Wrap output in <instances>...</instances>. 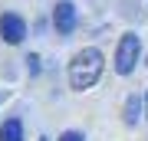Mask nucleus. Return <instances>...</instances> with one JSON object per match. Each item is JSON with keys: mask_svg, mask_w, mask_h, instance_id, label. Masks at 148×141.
<instances>
[{"mask_svg": "<svg viewBox=\"0 0 148 141\" xmlns=\"http://www.w3.org/2000/svg\"><path fill=\"white\" fill-rule=\"evenodd\" d=\"M102 66H106V56H102L95 46L79 49L73 56V63H69V85H73L76 92L92 89V85L99 82V76H102Z\"/></svg>", "mask_w": 148, "mask_h": 141, "instance_id": "1", "label": "nucleus"}, {"mask_svg": "<svg viewBox=\"0 0 148 141\" xmlns=\"http://www.w3.org/2000/svg\"><path fill=\"white\" fill-rule=\"evenodd\" d=\"M138 56H142V40H138L135 33H122V40L115 46V72L119 76H128L135 69Z\"/></svg>", "mask_w": 148, "mask_h": 141, "instance_id": "2", "label": "nucleus"}, {"mask_svg": "<svg viewBox=\"0 0 148 141\" xmlns=\"http://www.w3.org/2000/svg\"><path fill=\"white\" fill-rule=\"evenodd\" d=\"M0 40L10 43V46H20V43L27 40V23H23V16H16V13H3L0 16Z\"/></svg>", "mask_w": 148, "mask_h": 141, "instance_id": "3", "label": "nucleus"}, {"mask_svg": "<svg viewBox=\"0 0 148 141\" xmlns=\"http://www.w3.org/2000/svg\"><path fill=\"white\" fill-rule=\"evenodd\" d=\"M53 26L63 33V36H69V33L76 30V7L69 3V0L56 3V10H53Z\"/></svg>", "mask_w": 148, "mask_h": 141, "instance_id": "4", "label": "nucleus"}, {"mask_svg": "<svg viewBox=\"0 0 148 141\" xmlns=\"http://www.w3.org/2000/svg\"><path fill=\"white\" fill-rule=\"evenodd\" d=\"M0 141H23V125L20 118H7L0 125Z\"/></svg>", "mask_w": 148, "mask_h": 141, "instance_id": "5", "label": "nucleus"}, {"mask_svg": "<svg viewBox=\"0 0 148 141\" xmlns=\"http://www.w3.org/2000/svg\"><path fill=\"white\" fill-rule=\"evenodd\" d=\"M138 118H142V95H132L125 102V125H138Z\"/></svg>", "mask_w": 148, "mask_h": 141, "instance_id": "6", "label": "nucleus"}, {"mask_svg": "<svg viewBox=\"0 0 148 141\" xmlns=\"http://www.w3.org/2000/svg\"><path fill=\"white\" fill-rule=\"evenodd\" d=\"M59 141H86V138H82V131H63Z\"/></svg>", "mask_w": 148, "mask_h": 141, "instance_id": "7", "label": "nucleus"}, {"mask_svg": "<svg viewBox=\"0 0 148 141\" xmlns=\"http://www.w3.org/2000/svg\"><path fill=\"white\" fill-rule=\"evenodd\" d=\"M27 63H30V72H40V56H36V52H33Z\"/></svg>", "mask_w": 148, "mask_h": 141, "instance_id": "8", "label": "nucleus"}, {"mask_svg": "<svg viewBox=\"0 0 148 141\" xmlns=\"http://www.w3.org/2000/svg\"><path fill=\"white\" fill-rule=\"evenodd\" d=\"M145 108H148V95H145Z\"/></svg>", "mask_w": 148, "mask_h": 141, "instance_id": "9", "label": "nucleus"}]
</instances>
